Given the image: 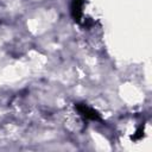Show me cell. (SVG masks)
I'll return each instance as SVG.
<instances>
[{
    "mask_svg": "<svg viewBox=\"0 0 152 152\" xmlns=\"http://www.w3.org/2000/svg\"><path fill=\"white\" fill-rule=\"evenodd\" d=\"M75 109L78 112V114L88 120H93V121H101V115L97 110L93 109L91 107L87 106L86 103H75Z\"/></svg>",
    "mask_w": 152,
    "mask_h": 152,
    "instance_id": "obj_1",
    "label": "cell"
},
{
    "mask_svg": "<svg viewBox=\"0 0 152 152\" xmlns=\"http://www.w3.org/2000/svg\"><path fill=\"white\" fill-rule=\"evenodd\" d=\"M82 7H83V0H71L70 12L71 17L76 23H81L82 18Z\"/></svg>",
    "mask_w": 152,
    "mask_h": 152,
    "instance_id": "obj_2",
    "label": "cell"
},
{
    "mask_svg": "<svg viewBox=\"0 0 152 152\" xmlns=\"http://www.w3.org/2000/svg\"><path fill=\"white\" fill-rule=\"evenodd\" d=\"M144 137V126H140L138 129H137V132L132 135V140H139V139H141Z\"/></svg>",
    "mask_w": 152,
    "mask_h": 152,
    "instance_id": "obj_3",
    "label": "cell"
}]
</instances>
